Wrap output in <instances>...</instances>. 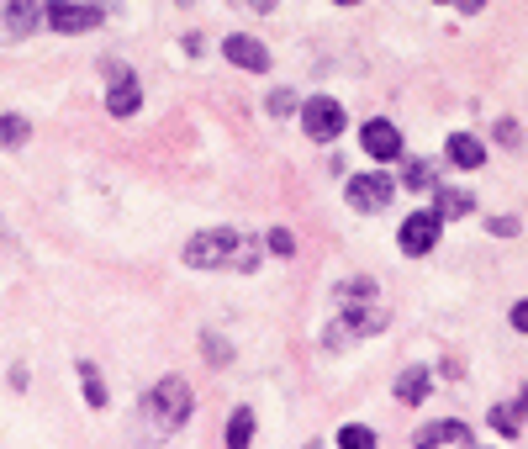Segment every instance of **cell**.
Masks as SVG:
<instances>
[{"instance_id": "obj_23", "label": "cell", "mask_w": 528, "mask_h": 449, "mask_svg": "<svg viewBox=\"0 0 528 449\" xmlns=\"http://www.w3.org/2000/svg\"><path fill=\"white\" fill-rule=\"evenodd\" d=\"M513 328H518V333H528V302H518V307H513Z\"/></svg>"}, {"instance_id": "obj_28", "label": "cell", "mask_w": 528, "mask_h": 449, "mask_svg": "<svg viewBox=\"0 0 528 449\" xmlns=\"http://www.w3.org/2000/svg\"><path fill=\"white\" fill-rule=\"evenodd\" d=\"M418 449H433V444H418Z\"/></svg>"}, {"instance_id": "obj_8", "label": "cell", "mask_w": 528, "mask_h": 449, "mask_svg": "<svg viewBox=\"0 0 528 449\" xmlns=\"http://www.w3.org/2000/svg\"><path fill=\"white\" fill-rule=\"evenodd\" d=\"M360 143H365V154L370 159H402V133H396L391 122H365V133H360Z\"/></svg>"}, {"instance_id": "obj_2", "label": "cell", "mask_w": 528, "mask_h": 449, "mask_svg": "<svg viewBox=\"0 0 528 449\" xmlns=\"http://www.w3.org/2000/svg\"><path fill=\"white\" fill-rule=\"evenodd\" d=\"M228 259H238V265H249V254H243V238H238V233H228V228L196 233L191 243H185V265H196V270L228 265Z\"/></svg>"}, {"instance_id": "obj_6", "label": "cell", "mask_w": 528, "mask_h": 449, "mask_svg": "<svg viewBox=\"0 0 528 449\" xmlns=\"http://www.w3.org/2000/svg\"><path fill=\"white\" fill-rule=\"evenodd\" d=\"M344 106H338L333 96H312L307 101V138H317V143H333L338 133H344Z\"/></svg>"}, {"instance_id": "obj_10", "label": "cell", "mask_w": 528, "mask_h": 449, "mask_svg": "<svg viewBox=\"0 0 528 449\" xmlns=\"http://www.w3.org/2000/svg\"><path fill=\"white\" fill-rule=\"evenodd\" d=\"M449 164H460V170H481V164H486V143L470 138V133H455V138H449Z\"/></svg>"}, {"instance_id": "obj_24", "label": "cell", "mask_w": 528, "mask_h": 449, "mask_svg": "<svg viewBox=\"0 0 528 449\" xmlns=\"http://www.w3.org/2000/svg\"><path fill=\"white\" fill-rule=\"evenodd\" d=\"M460 6H465V11H481V6H486V0H460Z\"/></svg>"}, {"instance_id": "obj_17", "label": "cell", "mask_w": 528, "mask_h": 449, "mask_svg": "<svg viewBox=\"0 0 528 449\" xmlns=\"http://www.w3.org/2000/svg\"><path fill=\"white\" fill-rule=\"evenodd\" d=\"M439 217H465L470 212V196L465 191H439V207H433Z\"/></svg>"}, {"instance_id": "obj_21", "label": "cell", "mask_w": 528, "mask_h": 449, "mask_svg": "<svg viewBox=\"0 0 528 449\" xmlns=\"http://www.w3.org/2000/svg\"><path fill=\"white\" fill-rule=\"evenodd\" d=\"M492 423L502 428V434H518V418H513V413H507V407H497V413H492Z\"/></svg>"}, {"instance_id": "obj_15", "label": "cell", "mask_w": 528, "mask_h": 449, "mask_svg": "<svg viewBox=\"0 0 528 449\" xmlns=\"http://www.w3.org/2000/svg\"><path fill=\"white\" fill-rule=\"evenodd\" d=\"M80 381H85V402L90 407H106V381L96 376V365H90V360H80Z\"/></svg>"}, {"instance_id": "obj_27", "label": "cell", "mask_w": 528, "mask_h": 449, "mask_svg": "<svg viewBox=\"0 0 528 449\" xmlns=\"http://www.w3.org/2000/svg\"><path fill=\"white\" fill-rule=\"evenodd\" d=\"M338 6H354V0H338Z\"/></svg>"}, {"instance_id": "obj_11", "label": "cell", "mask_w": 528, "mask_h": 449, "mask_svg": "<svg viewBox=\"0 0 528 449\" xmlns=\"http://www.w3.org/2000/svg\"><path fill=\"white\" fill-rule=\"evenodd\" d=\"M428 381H433V370L428 365H407L402 370V381H396V397H402L407 407H418L428 397Z\"/></svg>"}, {"instance_id": "obj_1", "label": "cell", "mask_w": 528, "mask_h": 449, "mask_svg": "<svg viewBox=\"0 0 528 449\" xmlns=\"http://www.w3.org/2000/svg\"><path fill=\"white\" fill-rule=\"evenodd\" d=\"M143 418H148V434L154 439H169L185 418H191V386H185L180 376H164L143 397Z\"/></svg>"}, {"instance_id": "obj_7", "label": "cell", "mask_w": 528, "mask_h": 449, "mask_svg": "<svg viewBox=\"0 0 528 449\" xmlns=\"http://www.w3.org/2000/svg\"><path fill=\"white\" fill-rule=\"evenodd\" d=\"M391 196H396V185L386 175H354L349 180V207L354 212H381V207H391Z\"/></svg>"}, {"instance_id": "obj_13", "label": "cell", "mask_w": 528, "mask_h": 449, "mask_svg": "<svg viewBox=\"0 0 528 449\" xmlns=\"http://www.w3.org/2000/svg\"><path fill=\"white\" fill-rule=\"evenodd\" d=\"M37 0H6V16H11V32H32L37 27Z\"/></svg>"}, {"instance_id": "obj_5", "label": "cell", "mask_w": 528, "mask_h": 449, "mask_svg": "<svg viewBox=\"0 0 528 449\" xmlns=\"http://www.w3.org/2000/svg\"><path fill=\"white\" fill-rule=\"evenodd\" d=\"M439 233H444V217L439 212H412L407 222H402V254H412V259H418V254H428L433 249V243H439Z\"/></svg>"}, {"instance_id": "obj_9", "label": "cell", "mask_w": 528, "mask_h": 449, "mask_svg": "<svg viewBox=\"0 0 528 449\" xmlns=\"http://www.w3.org/2000/svg\"><path fill=\"white\" fill-rule=\"evenodd\" d=\"M222 53H228L238 69H270V53H264V43H254V37H243V32H233L228 43H222Z\"/></svg>"}, {"instance_id": "obj_16", "label": "cell", "mask_w": 528, "mask_h": 449, "mask_svg": "<svg viewBox=\"0 0 528 449\" xmlns=\"http://www.w3.org/2000/svg\"><path fill=\"white\" fill-rule=\"evenodd\" d=\"M338 449H375V434L365 423H344L338 428Z\"/></svg>"}, {"instance_id": "obj_22", "label": "cell", "mask_w": 528, "mask_h": 449, "mask_svg": "<svg viewBox=\"0 0 528 449\" xmlns=\"http://www.w3.org/2000/svg\"><path fill=\"white\" fill-rule=\"evenodd\" d=\"M407 180H412V185H428V180H433V170H428V164H412Z\"/></svg>"}, {"instance_id": "obj_18", "label": "cell", "mask_w": 528, "mask_h": 449, "mask_svg": "<svg viewBox=\"0 0 528 449\" xmlns=\"http://www.w3.org/2000/svg\"><path fill=\"white\" fill-rule=\"evenodd\" d=\"M0 138H6V148L27 143V122H22V117H6V122H0Z\"/></svg>"}, {"instance_id": "obj_25", "label": "cell", "mask_w": 528, "mask_h": 449, "mask_svg": "<svg viewBox=\"0 0 528 449\" xmlns=\"http://www.w3.org/2000/svg\"><path fill=\"white\" fill-rule=\"evenodd\" d=\"M254 6H275V0H254Z\"/></svg>"}, {"instance_id": "obj_14", "label": "cell", "mask_w": 528, "mask_h": 449, "mask_svg": "<svg viewBox=\"0 0 528 449\" xmlns=\"http://www.w3.org/2000/svg\"><path fill=\"white\" fill-rule=\"evenodd\" d=\"M249 439H254V413H249V407H238L233 423H228V449H249Z\"/></svg>"}, {"instance_id": "obj_19", "label": "cell", "mask_w": 528, "mask_h": 449, "mask_svg": "<svg viewBox=\"0 0 528 449\" xmlns=\"http://www.w3.org/2000/svg\"><path fill=\"white\" fill-rule=\"evenodd\" d=\"M270 249H275V254H296V238H291L286 228H275V233H270Z\"/></svg>"}, {"instance_id": "obj_3", "label": "cell", "mask_w": 528, "mask_h": 449, "mask_svg": "<svg viewBox=\"0 0 528 449\" xmlns=\"http://www.w3.org/2000/svg\"><path fill=\"white\" fill-rule=\"evenodd\" d=\"M138 101H143L138 74H132L127 64H106V111H111V117H132Z\"/></svg>"}, {"instance_id": "obj_20", "label": "cell", "mask_w": 528, "mask_h": 449, "mask_svg": "<svg viewBox=\"0 0 528 449\" xmlns=\"http://www.w3.org/2000/svg\"><path fill=\"white\" fill-rule=\"evenodd\" d=\"M375 286H370V280H349V286H338V296H344V302H349V296H370Z\"/></svg>"}, {"instance_id": "obj_26", "label": "cell", "mask_w": 528, "mask_h": 449, "mask_svg": "<svg viewBox=\"0 0 528 449\" xmlns=\"http://www.w3.org/2000/svg\"><path fill=\"white\" fill-rule=\"evenodd\" d=\"M523 407H528V386H523Z\"/></svg>"}, {"instance_id": "obj_12", "label": "cell", "mask_w": 528, "mask_h": 449, "mask_svg": "<svg viewBox=\"0 0 528 449\" xmlns=\"http://www.w3.org/2000/svg\"><path fill=\"white\" fill-rule=\"evenodd\" d=\"M418 444H465V449H476V434H470L465 423H433L418 434Z\"/></svg>"}, {"instance_id": "obj_4", "label": "cell", "mask_w": 528, "mask_h": 449, "mask_svg": "<svg viewBox=\"0 0 528 449\" xmlns=\"http://www.w3.org/2000/svg\"><path fill=\"white\" fill-rule=\"evenodd\" d=\"M101 6H69V0H48L43 6V22L53 32H90V27H101Z\"/></svg>"}]
</instances>
